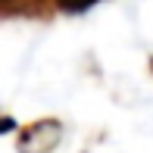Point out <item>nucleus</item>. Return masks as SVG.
<instances>
[{"instance_id": "nucleus-1", "label": "nucleus", "mask_w": 153, "mask_h": 153, "mask_svg": "<svg viewBox=\"0 0 153 153\" xmlns=\"http://www.w3.org/2000/svg\"><path fill=\"white\" fill-rule=\"evenodd\" d=\"M97 0H56V6L59 10H66V13H78V10H88V6H94Z\"/></svg>"}, {"instance_id": "nucleus-2", "label": "nucleus", "mask_w": 153, "mask_h": 153, "mask_svg": "<svg viewBox=\"0 0 153 153\" xmlns=\"http://www.w3.org/2000/svg\"><path fill=\"white\" fill-rule=\"evenodd\" d=\"M6 128H13V122L10 119H0V131H6Z\"/></svg>"}]
</instances>
